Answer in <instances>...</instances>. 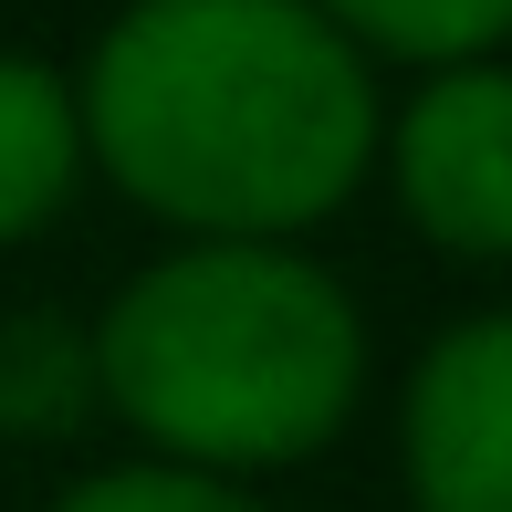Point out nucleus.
<instances>
[{
	"label": "nucleus",
	"mask_w": 512,
	"mask_h": 512,
	"mask_svg": "<svg viewBox=\"0 0 512 512\" xmlns=\"http://www.w3.org/2000/svg\"><path fill=\"white\" fill-rule=\"evenodd\" d=\"M74 105L84 168L168 241H314L377 189L387 74L314 0H115Z\"/></svg>",
	"instance_id": "nucleus-1"
},
{
	"label": "nucleus",
	"mask_w": 512,
	"mask_h": 512,
	"mask_svg": "<svg viewBox=\"0 0 512 512\" xmlns=\"http://www.w3.org/2000/svg\"><path fill=\"white\" fill-rule=\"evenodd\" d=\"M84 324L126 450L251 492L314 471L377 387L366 304L314 241H157Z\"/></svg>",
	"instance_id": "nucleus-2"
},
{
	"label": "nucleus",
	"mask_w": 512,
	"mask_h": 512,
	"mask_svg": "<svg viewBox=\"0 0 512 512\" xmlns=\"http://www.w3.org/2000/svg\"><path fill=\"white\" fill-rule=\"evenodd\" d=\"M377 189L418 251L460 272H512V53L439 63L387 95Z\"/></svg>",
	"instance_id": "nucleus-3"
},
{
	"label": "nucleus",
	"mask_w": 512,
	"mask_h": 512,
	"mask_svg": "<svg viewBox=\"0 0 512 512\" xmlns=\"http://www.w3.org/2000/svg\"><path fill=\"white\" fill-rule=\"evenodd\" d=\"M408 512H512V304L450 314L387 398Z\"/></svg>",
	"instance_id": "nucleus-4"
},
{
	"label": "nucleus",
	"mask_w": 512,
	"mask_h": 512,
	"mask_svg": "<svg viewBox=\"0 0 512 512\" xmlns=\"http://www.w3.org/2000/svg\"><path fill=\"white\" fill-rule=\"evenodd\" d=\"M84 105H74V63L0 42V251L42 241L63 209L84 199Z\"/></svg>",
	"instance_id": "nucleus-5"
},
{
	"label": "nucleus",
	"mask_w": 512,
	"mask_h": 512,
	"mask_svg": "<svg viewBox=\"0 0 512 512\" xmlns=\"http://www.w3.org/2000/svg\"><path fill=\"white\" fill-rule=\"evenodd\" d=\"M95 418H105L95 324L74 304H11L0 314V439L11 450H63Z\"/></svg>",
	"instance_id": "nucleus-6"
},
{
	"label": "nucleus",
	"mask_w": 512,
	"mask_h": 512,
	"mask_svg": "<svg viewBox=\"0 0 512 512\" xmlns=\"http://www.w3.org/2000/svg\"><path fill=\"white\" fill-rule=\"evenodd\" d=\"M377 74H439V63L512 53V0H314Z\"/></svg>",
	"instance_id": "nucleus-7"
},
{
	"label": "nucleus",
	"mask_w": 512,
	"mask_h": 512,
	"mask_svg": "<svg viewBox=\"0 0 512 512\" xmlns=\"http://www.w3.org/2000/svg\"><path fill=\"white\" fill-rule=\"evenodd\" d=\"M42 512H272V492H251V481H209V471H178V460H105V471L63 481Z\"/></svg>",
	"instance_id": "nucleus-8"
}]
</instances>
